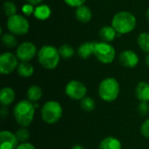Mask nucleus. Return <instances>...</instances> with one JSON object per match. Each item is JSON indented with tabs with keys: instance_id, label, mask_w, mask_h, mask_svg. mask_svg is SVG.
Returning a JSON list of instances; mask_svg holds the SVG:
<instances>
[{
	"instance_id": "obj_22",
	"label": "nucleus",
	"mask_w": 149,
	"mask_h": 149,
	"mask_svg": "<svg viewBox=\"0 0 149 149\" xmlns=\"http://www.w3.org/2000/svg\"><path fill=\"white\" fill-rule=\"evenodd\" d=\"M138 45L146 53L149 54V33L142 32L138 36L137 38Z\"/></svg>"
},
{
	"instance_id": "obj_7",
	"label": "nucleus",
	"mask_w": 149,
	"mask_h": 149,
	"mask_svg": "<svg viewBox=\"0 0 149 149\" xmlns=\"http://www.w3.org/2000/svg\"><path fill=\"white\" fill-rule=\"evenodd\" d=\"M7 28L10 33L17 36H22L29 31L30 24L24 17L19 14H16L8 18Z\"/></svg>"
},
{
	"instance_id": "obj_9",
	"label": "nucleus",
	"mask_w": 149,
	"mask_h": 149,
	"mask_svg": "<svg viewBox=\"0 0 149 149\" xmlns=\"http://www.w3.org/2000/svg\"><path fill=\"white\" fill-rule=\"evenodd\" d=\"M17 57L11 52H3L0 56V72L3 75H8L11 73L16 68H17Z\"/></svg>"
},
{
	"instance_id": "obj_20",
	"label": "nucleus",
	"mask_w": 149,
	"mask_h": 149,
	"mask_svg": "<svg viewBox=\"0 0 149 149\" xmlns=\"http://www.w3.org/2000/svg\"><path fill=\"white\" fill-rule=\"evenodd\" d=\"M51 13H52L51 8L48 5H46V4H39V5L35 7V10H34L33 15L37 19L45 20L51 16Z\"/></svg>"
},
{
	"instance_id": "obj_12",
	"label": "nucleus",
	"mask_w": 149,
	"mask_h": 149,
	"mask_svg": "<svg viewBox=\"0 0 149 149\" xmlns=\"http://www.w3.org/2000/svg\"><path fill=\"white\" fill-rule=\"evenodd\" d=\"M119 60L123 66L127 68H134L139 63V57L134 51L126 50L120 54Z\"/></svg>"
},
{
	"instance_id": "obj_24",
	"label": "nucleus",
	"mask_w": 149,
	"mask_h": 149,
	"mask_svg": "<svg viewBox=\"0 0 149 149\" xmlns=\"http://www.w3.org/2000/svg\"><path fill=\"white\" fill-rule=\"evenodd\" d=\"M80 107L86 112H92L95 108V101L90 97H85L80 100Z\"/></svg>"
},
{
	"instance_id": "obj_36",
	"label": "nucleus",
	"mask_w": 149,
	"mask_h": 149,
	"mask_svg": "<svg viewBox=\"0 0 149 149\" xmlns=\"http://www.w3.org/2000/svg\"><path fill=\"white\" fill-rule=\"evenodd\" d=\"M145 63H146V65L149 67V54H148L146 56V58H145Z\"/></svg>"
},
{
	"instance_id": "obj_31",
	"label": "nucleus",
	"mask_w": 149,
	"mask_h": 149,
	"mask_svg": "<svg viewBox=\"0 0 149 149\" xmlns=\"http://www.w3.org/2000/svg\"><path fill=\"white\" fill-rule=\"evenodd\" d=\"M34 10H35V8L32 4L31 3H25L24 4V6L22 7V11L26 15V16H30L31 14L34 13Z\"/></svg>"
},
{
	"instance_id": "obj_18",
	"label": "nucleus",
	"mask_w": 149,
	"mask_h": 149,
	"mask_svg": "<svg viewBox=\"0 0 149 149\" xmlns=\"http://www.w3.org/2000/svg\"><path fill=\"white\" fill-rule=\"evenodd\" d=\"M42 95H43L42 88L38 85L31 86L26 92L27 100L32 103H36V102L39 101L40 99L42 98Z\"/></svg>"
},
{
	"instance_id": "obj_14",
	"label": "nucleus",
	"mask_w": 149,
	"mask_h": 149,
	"mask_svg": "<svg viewBox=\"0 0 149 149\" xmlns=\"http://www.w3.org/2000/svg\"><path fill=\"white\" fill-rule=\"evenodd\" d=\"M136 98L140 101L148 102L149 101V84L147 82L141 81L138 83L135 88Z\"/></svg>"
},
{
	"instance_id": "obj_25",
	"label": "nucleus",
	"mask_w": 149,
	"mask_h": 149,
	"mask_svg": "<svg viewBox=\"0 0 149 149\" xmlns=\"http://www.w3.org/2000/svg\"><path fill=\"white\" fill-rule=\"evenodd\" d=\"M2 42L6 47H9V48L15 47L17 45V43L16 37L12 33H6V34L3 35Z\"/></svg>"
},
{
	"instance_id": "obj_10",
	"label": "nucleus",
	"mask_w": 149,
	"mask_h": 149,
	"mask_svg": "<svg viewBox=\"0 0 149 149\" xmlns=\"http://www.w3.org/2000/svg\"><path fill=\"white\" fill-rule=\"evenodd\" d=\"M37 54L36 45L31 42H24L18 45L16 52V56L22 62H29Z\"/></svg>"
},
{
	"instance_id": "obj_19",
	"label": "nucleus",
	"mask_w": 149,
	"mask_h": 149,
	"mask_svg": "<svg viewBox=\"0 0 149 149\" xmlns=\"http://www.w3.org/2000/svg\"><path fill=\"white\" fill-rule=\"evenodd\" d=\"M95 42H85L81 44L78 49V54L81 58L86 59L93 54Z\"/></svg>"
},
{
	"instance_id": "obj_28",
	"label": "nucleus",
	"mask_w": 149,
	"mask_h": 149,
	"mask_svg": "<svg viewBox=\"0 0 149 149\" xmlns=\"http://www.w3.org/2000/svg\"><path fill=\"white\" fill-rule=\"evenodd\" d=\"M138 112L142 116L148 114L149 112V105L148 104V102L141 101L140 104H139V106H138Z\"/></svg>"
},
{
	"instance_id": "obj_1",
	"label": "nucleus",
	"mask_w": 149,
	"mask_h": 149,
	"mask_svg": "<svg viewBox=\"0 0 149 149\" xmlns=\"http://www.w3.org/2000/svg\"><path fill=\"white\" fill-rule=\"evenodd\" d=\"M13 115L15 120L20 127H29L32 123L35 115V107L33 103L28 100H20L14 107Z\"/></svg>"
},
{
	"instance_id": "obj_15",
	"label": "nucleus",
	"mask_w": 149,
	"mask_h": 149,
	"mask_svg": "<svg viewBox=\"0 0 149 149\" xmlns=\"http://www.w3.org/2000/svg\"><path fill=\"white\" fill-rule=\"evenodd\" d=\"M99 149H122V145L120 141L116 137L108 136L100 141Z\"/></svg>"
},
{
	"instance_id": "obj_35",
	"label": "nucleus",
	"mask_w": 149,
	"mask_h": 149,
	"mask_svg": "<svg viewBox=\"0 0 149 149\" xmlns=\"http://www.w3.org/2000/svg\"><path fill=\"white\" fill-rule=\"evenodd\" d=\"M72 149H85V148H84V147H82L81 145H79V144H77V145L73 146Z\"/></svg>"
},
{
	"instance_id": "obj_3",
	"label": "nucleus",
	"mask_w": 149,
	"mask_h": 149,
	"mask_svg": "<svg viewBox=\"0 0 149 149\" xmlns=\"http://www.w3.org/2000/svg\"><path fill=\"white\" fill-rule=\"evenodd\" d=\"M38 60L40 65L45 69H55L60 60V54L58 49L50 45L42 46L38 52Z\"/></svg>"
},
{
	"instance_id": "obj_4",
	"label": "nucleus",
	"mask_w": 149,
	"mask_h": 149,
	"mask_svg": "<svg viewBox=\"0 0 149 149\" xmlns=\"http://www.w3.org/2000/svg\"><path fill=\"white\" fill-rule=\"evenodd\" d=\"M98 93L102 100L106 102H113L119 97L120 84L114 78H106L100 83Z\"/></svg>"
},
{
	"instance_id": "obj_30",
	"label": "nucleus",
	"mask_w": 149,
	"mask_h": 149,
	"mask_svg": "<svg viewBox=\"0 0 149 149\" xmlns=\"http://www.w3.org/2000/svg\"><path fill=\"white\" fill-rule=\"evenodd\" d=\"M86 0H65V3L71 7L78 8L81 5H84Z\"/></svg>"
},
{
	"instance_id": "obj_6",
	"label": "nucleus",
	"mask_w": 149,
	"mask_h": 149,
	"mask_svg": "<svg viewBox=\"0 0 149 149\" xmlns=\"http://www.w3.org/2000/svg\"><path fill=\"white\" fill-rule=\"evenodd\" d=\"M93 55L102 64H111L115 58V50L110 43L95 42Z\"/></svg>"
},
{
	"instance_id": "obj_8",
	"label": "nucleus",
	"mask_w": 149,
	"mask_h": 149,
	"mask_svg": "<svg viewBox=\"0 0 149 149\" xmlns=\"http://www.w3.org/2000/svg\"><path fill=\"white\" fill-rule=\"evenodd\" d=\"M65 92L68 98L73 100H81L86 97L87 89L82 82L73 79L67 83Z\"/></svg>"
},
{
	"instance_id": "obj_5",
	"label": "nucleus",
	"mask_w": 149,
	"mask_h": 149,
	"mask_svg": "<svg viewBox=\"0 0 149 149\" xmlns=\"http://www.w3.org/2000/svg\"><path fill=\"white\" fill-rule=\"evenodd\" d=\"M63 115V108L60 103L56 100L45 102L41 108L42 120L49 125L57 123Z\"/></svg>"
},
{
	"instance_id": "obj_27",
	"label": "nucleus",
	"mask_w": 149,
	"mask_h": 149,
	"mask_svg": "<svg viewBox=\"0 0 149 149\" xmlns=\"http://www.w3.org/2000/svg\"><path fill=\"white\" fill-rule=\"evenodd\" d=\"M15 134H16L17 139L18 140V141L21 142V143L27 142L28 140L30 139V132L26 127H21L19 129H17V131L16 132Z\"/></svg>"
},
{
	"instance_id": "obj_11",
	"label": "nucleus",
	"mask_w": 149,
	"mask_h": 149,
	"mask_svg": "<svg viewBox=\"0 0 149 149\" xmlns=\"http://www.w3.org/2000/svg\"><path fill=\"white\" fill-rule=\"evenodd\" d=\"M18 142L16 134L12 132L7 130L0 132V149H16Z\"/></svg>"
},
{
	"instance_id": "obj_37",
	"label": "nucleus",
	"mask_w": 149,
	"mask_h": 149,
	"mask_svg": "<svg viewBox=\"0 0 149 149\" xmlns=\"http://www.w3.org/2000/svg\"><path fill=\"white\" fill-rule=\"evenodd\" d=\"M146 16H147V19H148V22H149V8H148V10H147Z\"/></svg>"
},
{
	"instance_id": "obj_33",
	"label": "nucleus",
	"mask_w": 149,
	"mask_h": 149,
	"mask_svg": "<svg viewBox=\"0 0 149 149\" xmlns=\"http://www.w3.org/2000/svg\"><path fill=\"white\" fill-rule=\"evenodd\" d=\"M27 2H28V3H31V4H32L33 6L34 5H39L40 3H41V2L43 1V0H26Z\"/></svg>"
},
{
	"instance_id": "obj_29",
	"label": "nucleus",
	"mask_w": 149,
	"mask_h": 149,
	"mask_svg": "<svg viewBox=\"0 0 149 149\" xmlns=\"http://www.w3.org/2000/svg\"><path fill=\"white\" fill-rule=\"evenodd\" d=\"M141 133L145 137L149 139V119L146 120L141 127Z\"/></svg>"
},
{
	"instance_id": "obj_13",
	"label": "nucleus",
	"mask_w": 149,
	"mask_h": 149,
	"mask_svg": "<svg viewBox=\"0 0 149 149\" xmlns=\"http://www.w3.org/2000/svg\"><path fill=\"white\" fill-rule=\"evenodd\" d=\"M15 92L10 87H3L0 91V103L3 107L10 106L15 100Z\"/></svg>"
},
{
	"instance_id": "obj_2",
	"label": "nucleus",
	"mask_w": 149,
	"mask_h": 149,
	"mask_svg": "<svg viewBox=\"0 0 149 149\" xmlns=\"http://www.w3.org/2000/svg\"><path fill=\"white\" fill-rule=\"evenodd\" d=\"M112 26L117 33L127 34L134 30L136 26V17L129 11H119L113 17Z\"/></svg>"
},
{
	"instance_id": "obj_17",
	"label": "nucleus",
	"mask_w": 149,
	"mask_h": 149,
	"mask_svg": "<svg viewBox=\"0 0 149 149\" xmlns=\"http://www.w3.org/2000/svg\"><path fill=\"white\" fill-rule=\"evenodd\" d=\"M99 36L102 42L110 43L114 40V38L117 36V31L114 30L113 26H104L102 27L99 31Z\"/></svg>"
},
{
	"instance_id": "obj_34",
	"label": "nucleus",
	"mask_w": 149,
	"mask_h": 149,
	"mask_svg": "<svg viewBox=\"0 0 149 149\" xmlns=\"http://www.w3.org/2000/svg\"><path fill=\"white\" fill-rule=\"evenodd\" d=\"M1 114H2V118H3V119L8 114V111H7V109L5 108V107H3V106H2V108H1Z\"/></svg>"
},
{
	"instance_id": "obj_32",
	"label": "nucleus",
	"mask_w": 149,
	"mask_h": 149,
	"mask_svg": "<svg viewBox=\"0 0 149 149\" xmlns=\"http://www.w3.org/2000/svg\"><path fill=\"white\" fill-rule=\"evenodd\" d=\"M16 149H36V148L30 142H23L18 144L17 148Z\"/></svg>"
},
{
	"instance_id": "obj_21",
	"label": "nucleus",
	"mask_w": 149,
	"mask_h": 149,
	"mask_svg": "<svg viewBox=\"0 0 149 149\" xmlns=\"http://www.w3.org/2000/svg\"><path fill=\"white\" fill-rule=\"evenodd\" d=\"M17 73L19 76L23 78H29L32 76L34 72V67L33 65L29 62H20L17 65Z\"/></svg>"
},
{
	"instance_id": "obj_23",
	"label": "nucleus",
	"mask_w": 149,
	"mask_h": 149,
	"mask_svg": "<svg viewBox=\"0 0 149 149\" xmlns=\"http://www.w3.org/2000/svg\"><path fill=\"white\" fill-rule=\"evenodd\" d=\"M58 52H59L60 57L63 58H65V59L71 58L75 53V51L73 49V47L72 45H68V44L62 45L58 48Z\"/></svg>"
},
{
	"instance_id": "obj_16",
	"label": "nucleus",
	"mask_w": 149,
	"mask_h": 149,
	"mask_svg": "<svg viewBox=\"0 0 149 149\" xmlns=\"http://www.w3.org/2000/svg\"><path fill=\"white\" fill-rule=\"evenodd\" d=\"M75 16H76V18L81 22V23H88L92 17H93V14H92V10L91 9L86 6V5H81L78 8H76V10H75Z\"/></svg>"
},
{
	"instance_id": "obj_26",
	"label": "nucleus",
	"mask_w": 149,
	"mask_h": 149,
	"mask_svg": "<svg viewBox=\"0 0 149 149\" xmlns=\"http://www.w3.org/2000/svg\"><path fill=\"white\" fill-rule=\"evenodd\" d=\"M3 10L4 14L6 16H8L9 17L17 14V6L14 3H12L10 1L4 2V3L3 5Z\"/></svg>"
}]
</instances>
